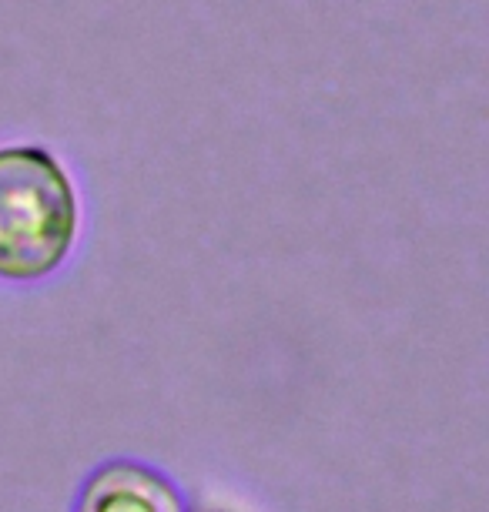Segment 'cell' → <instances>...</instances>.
<instances>
[{"label": "cell", "instance_id": "6da1fadb", "mask_svg": "<svg viewBox=\"0 0 489 512\" xmlns=\"http://www.w3.org/2000/svg\"><path fill=\"white\" fill-rule=\"evenodd\" d=\"M78 191L44 144L0 148V278L41 282L78 238Z\"/></svg>", "mask_w": 489, "mask_h": 512}, {"label": "cell", "instance_id": "7a4b0ae2", "mask_svg": "<svg viewBox=\"0 0 489 512\" xmlns=\"http://www.w3.org/2000/svg\"><path fill=\"white\" fill-rule=\"evenodd\" d=\"M74 512H188L178 486L148 462L114 459L84 479Z\"/></svg>", "mask_w": 489, "mask_h": 512}, {"label": "cell", "instance_id": "3957f363", "mask_svg": "<svg viewBox=\"0 0 489 512\" xmlns=\"http://www.w3.org/2000/svg\"><path fill=\"white\" fill-rule=\"evenodd\" d=\"M191 512H228V509H218V506H198V509H191Z\"/></svg>", "mask_w": 489, "mask_h": 512}]
</instances>
